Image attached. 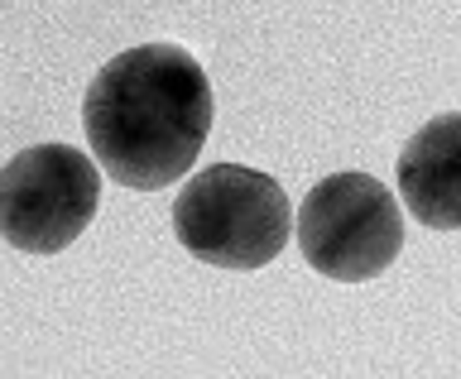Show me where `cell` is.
Returning <instances> with one entry per match:
<instances>
[{"mask_svg": "<svg viewBox=\"0 0 461 379\" xmlns=\"http://www.w3.org/2000/svg\"><path fill=\"white\" fill-rule=\"evenodd\" d=\"M399 202L428 230H461V111L432 115L394 164Z\"/></svg>", "mask_w": 461, "mask_h": 379, "instance_id": "5", "label": "cell"}, {"mask_svg": "<svg viewBox=\"0 0 461 379\" xmlns=\"http://www.w3.org/2000/svg\"><path fill=\"white\" fill-rule=\"evenodd\" d=\"M298 250L331 284H366L399 259L403 212L370 173H331L298 207Z\"/></svg>", "mask_w": 461, "mask_h": 379, "instance_id": "3", "label": "cell"}, {"mask_svg": "<svg viewBox=\"0 0 461 379\" xmlns=\"http://www.w3.org/2000/svg\"><path fill=\"white\" fill-rule=\"evenodd\" d=\"M173 236L212 269H265L294 236V207L279 178L245 164H212L173 202Z\"/></svg>", "mask_w": 461, "mask_h": 379, "instance_id": "2", "label": "cell"}, {"mask_svg": "<svg viewBox=\"0 0 461 379\" xmlns=\"http://www.w3.org/2000/svg\"><path fill=\"white\" fill-rule=\"evenodd\" d=\"M212 82L178 43H140L92 77L82 130L96 168L130 193L178 183L212 135Z\"/></svg>", "mask_w": 461, "mask_h": 379, "instance_id": "1", "label": "cell"}, {"mask_svg": "<svg viewBox=\"0 0 461 379\" xmlns=\"http://www.w3.org/2000/svg\"><path fill=\"white\" fill-rule=\"evenodd\" d=\"M101 168L72 144H29L0 168V236L24 255H58L92 226Z\"/></svg>", "mask_w": 461, "mask_h": 379, "instance_id": "4", "label": "cell"}]
</instances>
